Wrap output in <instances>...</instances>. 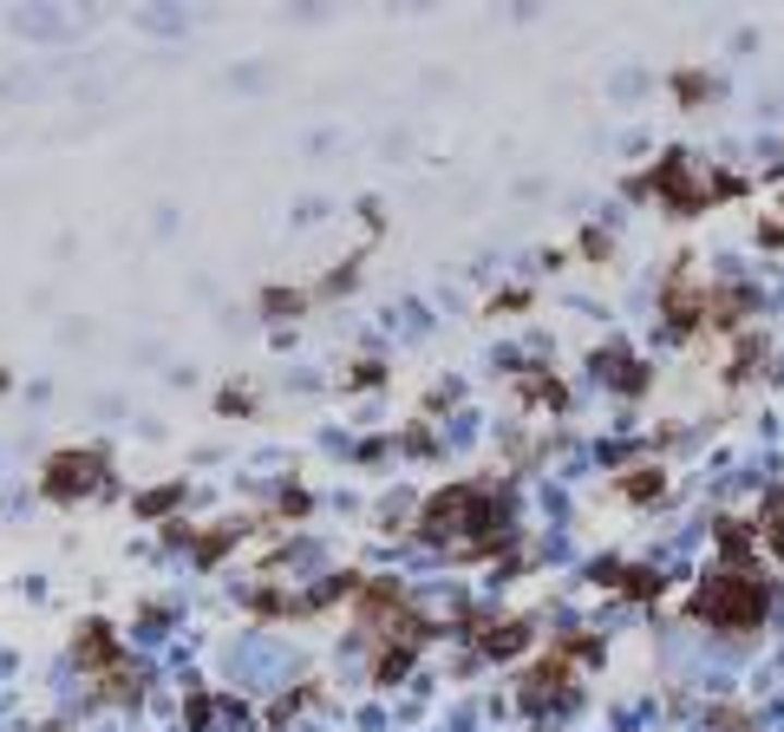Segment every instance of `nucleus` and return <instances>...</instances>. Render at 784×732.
Listing matches in <instances>:
<instances>
[{"label": "nucleus", "instance_id": "1", "mask_svg": "<svg viewBox=\"0 0 784 732\" xmlns=\"http://www.w3.org/2000/svg\"><path fill=\"white\" fill-rule=\"evenodd\" d=\"M687 615L707 622V628H726V635H752L772 615V576L759 563H733V569H720V576L700 583V596L687 602Z\"/></svg>", "mask_w": 784, "mask_h": 732}, {"label": "nucleus", "instance_id": "2", "mask_svg": "<svg viewBox=\"0 0 784 732\" xmlns=\"http://www.w3.org/2000/svg\"><path fill=\"white\" fill-rule=\"evenodd\" d=\"M635 190H654V196H661L667 209H680V216H693V209H700L707 196H739L746 183H739V177H720V183H700L687 157H667V164H654V177H641Z\"/></svg>", "mask_w": 784, "mask_h": 732}, {"label": "nucleus", "instance_id": "3", "mask_svg": "<svg viewBox=\"0 0 784 732\" xmlns=\"http://www.w3.org/2000/svg\"><path fill=\"white\" fill-rule=\"evenodd\" d=\"M661 308H667V321H674V327H700V321H707V308H713V301H707V288L693 281V262H680V268H674V281L661 288Z\"/></svg>", "mask_w": 784, "mask_h": 732}, {"label": "nucleus", "instance_id": "4", "mask_svg": "<svg viewBox=\"0 0 784 732\" xmlns=\"http://www.w3.org/2000/svg\"><path fill=\"white\" fill-rule=\"evenodd\" d=\"M79 26H85L79 13H46V7L13 13V33H26V39H65V33H79Z\"/></svg>", "mask_w": 784, "mask_h": 732}, {"label": "nucleus", "instance_id": "5", "mask_svg": "<svg viewBox=\"0 0 784 732\" xmlns=\"http://www.w3.org/2000/svg\"><path fill=\"white\" fill-rule=\"evenodd\" d=\"M746 308H752V288H720V301L707 308V321H713V327H739Z\"/></svg>", "mask_w": 784, "mask_h": 732}, {"label": "nucleus", "instance_id": "6", "mask_svg": "<svg viewBox=\"0 0 784 732\" xmlns=\"http://www.w3.org/2000/svg\"><path fill=\"white\" fill-rule=\"evenodd\" d=\"M765 537H772V550L784 556V491H772V497H765Z\"/></svg>", "mask_w": 784, "mask_h": 732}, {"label": "nucleus", "instance_id": "7", "mask_svg": "<svg viewBox=\"0 0 784 732\" xmlns=\"http://www.w3.org/2000/svg\"><path fill=\"white\" fill-rule=\"evenodd\" d=\"M759 360H765V347H752V340H746V347H739V360H733V373H726V380H752V367H759Z\"/></svg>", "mask_w": 784, "mask_h": 732}, {"label": "nucleus", "instance_id": "8", "mask_svg": "<svg viewBox=\"0 0 784 732\" xmlns=\"http://www.w3.org/2000/svg\"><path fill=\"white\" fill-rule=\"evenodd\" d=\"M674 92H680V98H687V105H693V98H700V92H713V79H700V72H680V79H674Z\"/></svg>", "mask_w": 784, "mask_h": 732}, {"label": "nucleus", "instance_id": "9", "mask_svg": "<svg viewBox=\"0 0 784 732\" xmlns=\"http://www.w3.org/2000/svg\"><path fill=\"white\" fill-rule=\"evenodd\" d=\"M628 491H635V497H661V471H635Z\"/></svg>", "mask_w": 784, "mask_h": 732}]
</instances>
